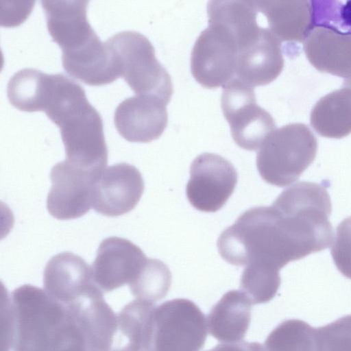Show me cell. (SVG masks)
<instances>
[{"mask_svg":"<svg viewBox=\"0 0 351 351\" xmlns=\"http://www.w3.org/2000/svg\"><path fill=\"white\" fill-rule=\"evenodd\" d=\"M2 302V351H87L66 307L45 289L21 285Z\"/></svg>","mask_w":351,"mask_h":351,"instance_id":"6da1fadb","label":"cell"},{"mask_svg":"<svg viewBox=\"0 0 351 351\" xmlns=\"http://www.w3.org/2000/svg\"><path fill=\"white\" fill-rule=\"evenodd\" d=\"M60 130L66 158L73 166L101 173L108 162V148L100 114L75 81L65 84L45 110Z\"/></svg>","mask_w":351,"mask_h":351,"instance_id":"7a4b0ae2","label":"cell"},{"mask_svg":"<svg viewBox=\"0 0 351 351\" xmlns=\"http://www.w3.org/2000/svg\"><path fill=\"white\" fill-rule=\"evenodd\" d=\"M283 237L297 260L332 244V205L323 185L300 182L284 190L270 206Z\"/></svg>","mask_w":351,"mask_h":351,"instance_id":"3957f363","label":"cell"},{"mask_svg":"<svg viewBox=\"0 0 351 351\" xmlns=\"http://www.w3.org/2000/svg\"><path fill=\"white\" fill-rule=\"evenodd\" d=\"M217 248L221 258L237 266L260 265L280 270L295 261L270 206L254 207L242 213L221 232Z\"/></svg>","mask_w":351,"mask_h":351,"instance_id":"277c9868","label":"cell"},{"mask_svg":"<svg viewBox=\"0 0 351 351\" xmlns=\"http://www.w3.org/2000/svg\"><path fill=\"white\" fill-rule=\"evenodd\" d=\"M317 141L305 124L290 123L275 129L256 155V167L267 183L283 187L298 180L315 158Z\"/></svg>","mask_w":351,"mask_h":351,"instance_id":"5b68a950","label":"cell"},{"mask_svg":"<svg viewBox=\"0 0 351 351\" xmlns=\"http://www.w3.org/2000/svg\"><path fill=\"white\" fill-rule=\"evenodd\" d=\"M106 43L119 64L121 77L138 95L155 97L167 104L173 94L170 75L158 62L149 39L136 31H123Z\"/></svg>","mask_w":351,"mask_h":351,"instance_id":"8992f818","label":"cell"},{"mask_svg":"<svg viewBox=\"0 0 351 351\" xmlns=\"http://www.w3.org/2000/svg\"><path fill=\"white\" fill-rule=\"evenodd\" d=\"M221 106L233 140L243 149H259L276 128L271 115L257 104L254 88L236 77L223 86Z\"/></svg>","mask_w":351,"mask_h":351,"instance_id":"52a82bcc","label":"cell"},{"mask_svg":"<svg viewBox=\"0 0 351 351\" xmlns=\"http://www.w3.org/2000/svg\"><path fill=\"white\" fill-rule=\"evenodd\" d=\"M239 51L233 34L224 25L208 21L197 38L191 57V70L202 86H223L235 77Z\"/></svg>","mask_w":351,"mask_h":351,"instance_id":"ba28073f","label":"cell"},{"mask_svg":"<svg viewBox=\"0 0 351 351\" xmlns=\"http://www.w3.org/2000/svg\"><path fill=\"white\" fill-rule=\"evenodd\" d=\"M237 180V172L229 160L218 154L203 153L191 165L186 197L197 210L215 213L226 203Z\"/></svg>","mask_w":351,"mask_h":351,"instance_id":"9c48e42d","label":"cell"},{"mask_svg":"<svg viewBox=\"0 0 351 351\" xmlns=\"http://www.w3.org/2000/svg\"><path fill=\"white\" fill-rule=\"evenodd\" d=\"M99 173L77 168L67 160L51 169V186L47 197L49 214L59 220L79 218L92 207L94 183Z\"/></svg>","mask_w":351,"mask_h":351,"instance_id":"30bf717a","label":"cell"},{"mask_svg":"<svg viewBox=\"0 0 351 351\" xmlns=\"http://www.w3.org/2000/svg\"><path fill=\"white\" fill-rule=\"evenodd\" d=\"M144 191L141 172L125 162L106 167L94 183L92 207L103 215L117 217L135 208Z\"/></svg>","mask_w":351,"mask_h":351,"instance_id":"8fae6325","label":"cell"},{"mask_svg":"<svg viewBox=\"0 0 351 351\" xmlns=\"http://www.w3.org/2000/svg\"><path fill=\"white\" fill-rule=\"evenodd\" d=\"M147 258L130 241L117 237L104 239L90 268L95 283L102 291L130 285L138 275Z\"/></svg>","mask_w":351,"mask_h":351,"instance_id":"7c38bea8","label":"cell"},{"mask_svg":"<svg viewBox=\"0 0 351 351\" xmlns=\"http://www.w3.org/2000/svg\"><path fill=\"white\" fill-rule=\"evenodd\" d=\"M167 104L152 96L135 95L116 108L114 123L130 142L149 143L158 138L168 123Z\"/></svg>","mask_w":351,"mask_h":351,"instance_id":"4fadbf2b","label":"cell"},{"mask_svg":"<svg viewBox=\"0 0 351 351\" xmlns=\"http://www.w3.org/2000/svg\"><path fill=\"white\" fill-rule=\"evenodd\" d=\"M283 66L280 41L269 28L261 27L239 49L234 77L253 88L264 86L276 79Z\"/></svg>","mask_w":351,"mask_h":351,"instance_id":"5bb4252c","label":"cell"},{"mask_svg":"<svg viewBox=\"0 0 351 351\" xmlns=\"http://www.w3.org/2000/svg\"><path fill=\"white\" fill-rule=\"evenodd\" d=\"M304 42L306 56L315 68L344 78L351 87V32L320 23Z\"/></svg>","mask_w":351,"mask_h":351,"instance_id":"9a60e30c","label":"cell"},{"mask_svg":"<svg viewBox=\"0 0 351 351\" xmlns=\"http://www.w3.org/2000/svg\"><path fill=\"white\" fill-rule=\"evenodd\" d=\"M84 339L87 351H109L117 326L116 314L97 289L64 304Z\"/></svg>","mask_w":351,"mask_h":351,"instance_id":"2e32d148","label":"cell"},{"mask_svg":"<svg viewBox=\"0 0 351 351\" xmlns=\"http://www.w3.org/2000/svg\"><path fill=\"white\" fill-rule=\"evenodd\" d=\"M47 30L62 53L77 50L97 34L90 25L88 1H41Z\"/></svg>","mask_w":351,"mask_h":351,"instance_id":"e0dca14e","label":"cell"},{"mask_svg":"<svg viewBox=\"0 0 351 351\" xmlns=\"http://www.w3.org/2000/svg\"><path fill=\"white\" fill-rule=\"evenodd\" d=\"M45 290L63 304L99 289L95 283L91 268L85 261L72 252L53 256L43 273Z\"/></svg>","mask_w":351,"mask_h":351,"instance_id":"ac0fdd59","label":"cell"},{"mask_svg":"<svg viewBox=\"0 0 351 351\" xmlns=\"http://www.w3.org/2000/svg\"><path fill=\"white\" fill-rule=\"evenodd\" d=\"M62 64L71 76L90 86L107 84L121 77L112 51L97 35L80 49L62 53Z\"/></svg>","mask_w":351,"mask_h":351,"instance_id":"d6986e66","label":"cell"},{"mask_svg":"<svg viewBox=\"0 0 351 351\" xmlns=\"http://www.w3.org/2000/svg\"><path fill=\"white\" fill-rule=\"evenodd\" d=\"M269 29L281 41H304L315 26L313 1H255Z\"/></svg>","mask_w":351,"mask_h":351,"instance_id":"ffe728a7","label":"cell"},{"mask_svg":"<svg viewBox=\"0 0 351 351\" xmlns=\"http://www.w3.org/2000/svg\"><path fill=\"white\" fill-rule=\"evenodd\" d=\"M310 123L321 136L341 138L351 133V87L322 97L313 108Z\"/></svg>","mask_w":351,"mask_h":351,"instance_id":"44dd1931","label":"cell"},{"mask_svg":"<svg viewBox=\"0 0 351 351\" xmlns=\"http://www.w3.org/2000/svg\"><path fill=\"white\" fill-rule=\"evenodd\" d=\"M152 311L143 300L128 303L117 314V326L109 351H146Z\"/></svg>","mask_w":351,"mask_h":351,"instance_id":"7402d4cb","label":"cell"},{"mask_svg":"<svg viewBox=\"0 0 351 351\" xmlns=\"http://www.w3.org/2000/svg\"><path fill=\"white\" fill-rule=\"evenodd\" d=\"M49 74L36 69L25 68L9 80L7 97L10 104L21 111H43Z\"/></svg>","mask_w":351,"mask_h":351,"instance_id":"603a6c76","label":"cell"},{"mask_svg":"<svg viewBox=\"0 0 351 351\" xmlns=\"http://www.w3.org/2000/svg\"><path fill=\"white\" fill-rule=\"evenodd\" d=\"M171 276L163 262L147 258L137 277L129 285L130 290L139 300L156 298L167 290Z\"/></svg>","mask_w":351,"mask_h":351,"instance_id":"cb8c5ba5","label":"cell"},{"mask_svg":"<svg viewBox=\"0 0 351 351\" xmlns=\"http://www.w3.org/2000/svg\"><path fill=\"white\" fill-rule=\"evenodd\" d=\"M315 351H351V315L314 328Z\"/></svg>","mask_w":351,"mask_h":351,"instance_id":"d4e9b609","label":"cell"},{"mask_svg":"<svg viewBox=\"0 0 351 351\" xmlns=\"http://www.w3.org/2000/svg\"><path fill=\"white\" fill-rule=\"evenodd\" d=\"M313 329L302 320L291 319L284 322L276 332L278 351H315Z\"/></svg>","mask_w":351,"mask_h":351,"instance_id":"484cf974","label":"cell"},{"mask_svg":"<svg viewBox=\"0 0 351 351\" xmlns=\"http://www.w3.org/2000/svg\"><path fill=\"white\" fill-rule=\"evenodd\" d=\"M331 255L338 270L351 279V217L343 219L337 226Z\"/></svg>","mask_w":351,"mask_h":351,"instance_id":"4316f807","label":"cell"}]
</instances>
